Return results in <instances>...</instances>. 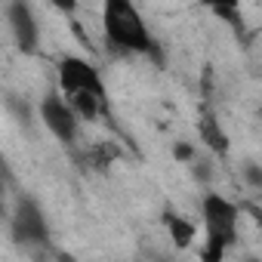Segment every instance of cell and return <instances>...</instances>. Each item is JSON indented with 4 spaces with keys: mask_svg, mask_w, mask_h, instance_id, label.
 <instances>
[{
    "mask_svg": "<svg viewBox=\"0 0 262 262\" xmlns=\"http://www.w3.org/2000/svg\"><path fill=\"white\" fill-rule=\"evenodd\" d=\"M176 155H179V158H191V145H182V142H179V145H176Z\"/></svg>",
    "mask_w": 262,
    "mask_h": 262,
    "instance_id": "obj_9",
    "label": "cell"
},
{
    "mask_svg": "<svg viewBox=\"0 0 262 262\" xmlns=\"http://www.w3.org/2000/svg\"><path fill=\"white\" fill-rule=\"evenodd\" d=\"M56 80H59V96L62 99H96V102H108V93H105V80L99 74L96 65H90L86 59L80 56H65L59 59V68H56Z\"/></svg>",
    "mask_w": 262,
    "mask_h": 262,
    "instance_id": "obj_3",
    "label": "cell"
},
{
    "mask_svg": "<svg viewBox=\"0 0 262 262\" xmlns=\"http://www.w3.org/2000/svg\"><path fill=\"white\" fill-rule=\"evenodd\" d=\"M102 31H105V40L111 47H117L120 53L155 56V50H158V43L148 31V22L126 0H108L102 7Z\"/></svg>",
    "mask_w": 262,
    "mask_h": 262,
    "instance_id": "obj_1",
    "label": "cell"
},
{
    "mask_svg": "<svg viewBox=\"0 0 262 262\" xmlns=\"http://www.w3.org/2000/svg\"><path fill=\"white\" fill-rule=\"evenodd\" d=\"M164 228L170 231V237H173V244L179 247V250H185V247H191V241H194V225L185 219V216H179V213H164Z\"/></svg>",
    "mask_w": 262,
    "mask_h": 262,
    "instance_id": "obj_7",
    "label": "cell"
},
{
    "mask_svg": "<svg viewBox=\"0 0 262 262\" xmlns=\"http://www.w3.org/2000/svg\"><path fill=\"white\" fill-rule=\"evenodd\" d=\"M40 120H43V126L50 129V133H53L65 148L74 145L77 129H80V120L74 117L71 105L59 96V90H53V93H47V96L40 99Z\"/></svg>",
    "mask_w": 262,
    "mask_h": 262,
    "instance_id": "obj_5",
    "label": "cell"
},
{
    "mask_svg": "<svg viewBox=\"0 0 262 262\" xmlns=\"http://www.w3.org/2000/svg\"><path fill=\"white\" fill-rule=\"evenodd\" d=\"M7 22H10V34L19 47V53L31 56L37 53L40 47V25H37V16L28 4H10L7 7Z\"/></svg>",
    "mask_w": 262,
    "mask_h": 262,
    "instance_id": "obj_6",
    "label": "cell"
},
{
    "mask_svg": "<svg viewBox=\"0 0 262 262\" xmlns=\"http://www.w3.org/2000/svg\"><path fill=\"white\" fill-rule=\"evenodd\" d=\"M10 237H13V244L28 247V250H34V247H50V222H47L43 207H40L34 198L22 194V198L16 201L13 216H10Z\"/></svg>",
    "mask_w": 262,
    "mask_h": 262,
    "instance_id": "obj_4",
    "label": "cell"
},
{
    "mask_svg": "<svg viewBox=\"0 0 262 262\" xmlns=\"http://www.w3.org/2000/svg\"><path fill=\"white\" fill-rule=\"evenodd\" d=\"M201 219H204V247L201 262H222L225 253L237 244V204L225 194H204L201 201Z\"/></svg>",
    "mask_w": 262,
    "mask_h": 262,
    "instance_id": "obj_2",
    "label": "cell"
},
{
    "mask_svg": "<svg viewBox=\"0 0 262 262\" xmlns=\"http://www.w3.org/2000/svg\"><path fill=\"white\" fill-rule=\"evenodd\" d=\"M247 179H250L253 185H259V170H256L253 164H247Z\"/></svg>",
    "mask_w": 262,
    "mask_h": 262,
    "instance_id": "obj_8",
    "label": "cell"
},
{
    "mask_svg": "<svg viewBox=\"0 0 262 262\" xmlns=\"http://www.w3.org/2000/svg\"><path fill=\"white\" fill-rule=\"evenodd\" d=\"M0 216H4V173H0Z\"/></svg>",
    "mask_w": 262,
    "mask_h": 262,
    "instance_id": "obj_10",
    "label": "cell"
}]
</instances>
